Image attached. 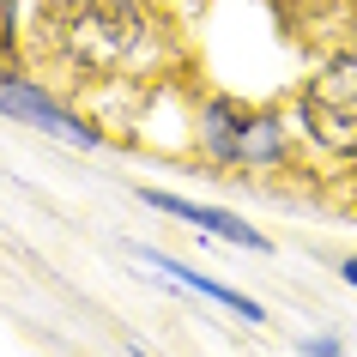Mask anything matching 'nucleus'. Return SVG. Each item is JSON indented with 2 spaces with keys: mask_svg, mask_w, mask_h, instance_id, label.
I'll list each match as a JSON object with an SVG mask.
<instances>
[{
  "mask_svg": "<svg viewBox=\"0 0 357 357\" xmlns=\"http://www.w3.org/2000/svg\"><path fill=\"white\" fill-rule=\"evenodd\" d=\"M345 279H351V284H357V261H345Z\"/></svg>",
  "mask_w": 357,
  "mask_h": 357,
  "instance_id": "obj_7",
  "label": "nucleus"
},
{
  "mask_svg": "<svg viewBox=\"0 0 357 357\" xmlns=\"http://www.w3.org/2000/svg\"><path fill=\"white\" fill-rule=\"evenodd\" d=\"M151 261L164 266L176 284H188V291H200V297H212V303H225V309H236V315H248V321H261V303L255 297H243V291H230V284H218V279H206V273H194V266H176L169 255H151Z\"/></svg>",
  "mask_w": 357,
  "mask_h": 357,
  "instance_id": "obj_6",
  "label": "nucleus"
},
{
  "mask_svg": "<svg viewBox=\"0 0 357 357\" xmlns=\"http://www.w3.org/2000/svg\"><path fill=\"white\" fill-rule=\"evenodd\" d=\"M0 109L19 115V121H31V128H43V133H55V139H67V146H91L97 139L85 121H73L67 109H55L49 97H37L31 85H19V79H0Z\"/></svg>",
  "mask_w": 357,
  "mask_h": 357,
  "instance_id": "obj_4",
  "label": "nucleus"
},
{
  "mask_svg": "<svg viewBox=\"0 0 357 357\" xmlns=\"http://www.w3.org/2000/svg\"><path fill=\"white\" fill-rule=\"evenodd\" d=\"M206 139L218 158H279V128L273 121H243L230 103L206 109Z\"/></svg>",
  "mask_w": 357,
  "mask_h": 357,
  "instance_id": "obj_3",
  "label": "nucleus"
},
{
  "mask_svg": "<svg viewBox=\"0 0 357 357\" xmlns=\"http://www.w3.org/2000/svg\"><path fill=\"white\" fill-rule=\"evenodd\" d=\"M139 200H146V206H158V212H176V218H188V225H200V230H218V236H230V243H243V248H266L261 230H248L243 218H230V212L194 206V200H176V194H158V188H146Z\"/></svg>",
  "mask_w": 357,
  "mask_h": 357,
  "instance_id": "obj_5",
  "label": "nucleus"
},
{
  "mask_svg": "<svg viewBox=\"0 0 357 357\" xmlns=\"http://www.w3.org/2000/svg\"><path fill=\"white\" fill-rule=\"evenodd\" d=\"M303 128L321 151H357V61H327L309 79Z\"/></svg>",
  "mask_w": 357,
  "mask_h": 357,
  "instance_id": "obj_2",
  "label": "nucleus"
},
{
  "mask_svg": "<svg viewBox=\"0 0 357 357\" xmlns=\"http://www.w3.org/2000/svg\"><path fill=\"white\" fill-rule=\"evenodd\" d=\"M49 31H55L61 55H73L79 67H121L139 49L133 0H55Z\"/></svg>",
  "mask_w": 357,
  "mask_h": 357,
  "instance_id": "obj_1",
  "label": "nucleus"
}]
</instances>
